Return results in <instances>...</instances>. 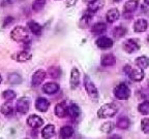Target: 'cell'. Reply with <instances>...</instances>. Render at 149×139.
Returning <instances> with one entry per match:
<instances>
[{"label":"cell","mask_w":149,"mask_h":139,"mask_svg":"<svg viewBox=\"0 0 149 139\" xmlns=\"http://www.w3.org/2000/svg\"><path fill=\"white\" fill-rule=\"evenodd\" d=\"M10 37L12 39L17 42H26L29 39V34L28 30L23 26H16V27L10 31Z\"/></svg>","instance_id":"cell-1"},{"label":"cell","mask_w":149,"mask_h":139,"mask_svg":"<svg viewBox=\"0 0 149 139\" xmlns=\"http://www.w3.org/2000/svg\"><path fill=\"white\" fill-rule=\"evenodd\" d=\"M118 112V107L114 103H106L97 111V116L100 118H108L114 116Z\"/></svg>","instance_id":"cell-2"},{"label":"cell","mask_w":149,"mask_h":139,"mask_svg":"<svg viewBox=\"0 0 149 139\" xmlns=\"http://www.w3.org/2000/svg\"><path fill=\"white\" fill-rule=\"evenodd\" d=\"M114 95L120 100H125L130 96V90L125 83H119L114 89Z\"/></svg>","instance_id":"cell-3"},{"label":"cell","mask_w":149,"mask_h":139,"mask_svg":"<svg viewBox=\"0 0 149 139\" xmlns=\"http://www.w3.org/2000/svg\"><path fill=\"white\" fill-rule=\"evenodd\" d=\"M30 106V101L28 97H21L19 98L16 102V111L21 114H25L29 110Z\"/></svg>","instance_id":"cell-4"},{"label":"cell","mask_w":149,"mask_h":139,"mask_svg":"<svg viewBox=\"0 0 149 139\" xmlns=\"http://www.w3.org/2000/svg\"><path fill=\"white\" fill-rule=\"evenodd\" d=\"M123 50L127 54L136 53V52H138L140 50V44L137 39L130 38V39H127L123 43Z\"/></svg>","instance_id":"cell-5"},{"label":"cell","mask_w":149,"mask_h":139,"mask_svg":"<svg viewBox=\"0 0 149 139\" xmlns=\"http://www.w3.org/2000/svg\"><path fill=\"white\" fill-rule=\"evenodd\" d=\"M47 75V72L42 69H38L32 74V78H31V85L33 87H37L42 85V83L45 81Z\"/></svg>","instance_id":"cell-6"},{"label":"cell","mask_w":149,"mask_h":139,"mask_svg":"<svg viewBox=\"0 0 149 139\" xmlns=\"http://www.w3.org/2000/svg\"><path fill=\"white\" fill-rule=\"evenodd\" d=\"M27 125L33 129H38L44 125V120L36 114H31L27 118Z\"/></svg>","instance_id":"cell-7"},{"label":"cell","mask_w":149,"mask_h":139,"mask_svg":"<svg viewBox=\"0 0 149 139\" xmlns=\"http://www.w3.org/2000/svg\"><path fill=\"white\" fill-rule=\"evenodd\" d=\"M84 86H85V90L86 92L88 93L89 96H97L98 92H97V89H96L95 85L93 83V81L89 78V76H85L84 78Z\"/></svg>","instance_id":"cell-8"},{"label":"cell","mask_w":149,"mask_h":139,"mask_svg":"<svg viewBox=\"0 0 149 139\" xmlns=\"http://www.w3.org/2000/svg\"><path fill=\"white\" fill-rule=\"evenodd\" d=\"M32 58V55L31 53L27 51H22V52H19V53L16 54H13L12 55V59L17 62H20V63H23V62H27V61L31 60Z\"/></svg>","instance_id":"cell-9"},{"label":"cell","mask_w":149,"mask_h":139,"mask_svg":"<svg viewBox=\"0 0 149 139\" xmlns=\"http://www.w3.org/2000/svg\"><path fill=\"white\" fill-rule=\"evenodd\" d=\"M127 75L133 81H141L144 79L145 73H144V71H143V69H141V68H135V69L130 68Z\"/></svg>","instance_id":"cell-10"},{"label":"cell","mask_w":149,"mask_h":139,"mask_svg":"<svg viewBox=\"0 0 149 139\" xmlns=\"http://www.w3.org/2000/svg\"><path fill=\"white\" fill-rule=\"evenodd\" d=\"M50 107V102L44 97H38L35 101V108L40 112H46Z\"/></svg>","instance_id":"cell-11"},{"label":"cell","mask_w":149,"mask_h":139,"mask_svg":"<svg viewBox=\"0 0 149 139\" xmlns=\"http://www.w3.org/2000/svg\"><path fill=\"white\" fill-rule=\"evenodd\" d=\"M70 88L72 90L77 88L80 83V72L77 68H72V71H70Z\"/></svg>","instance_id":"cell-12"},{"label":"cell","mask_w":149,"mask_h":139,"mask_svg":"<svg viewBox=\"0 0 149 139\" xmlns=\"http://www.w3.org/2000/svg\"><path fill=\"white\" fill-rule=\"evenodd\" d=\"M105 6V0H92L88 3V7L87 10L90 12H96L97 10L102 9V7Z\"/></svg>","instance_id":"cell-13"},{"label":"cell","mask_w":149,"mask_h":139,"mask_svg":"<svg viewBox=\"0 0 149 139\" xmlns=\"http://www.w3.org/2000/svg\"><path fill=\"white\" fill-rule=\"evenodd\" d=\"M116 63V58L113 54H105V55L102 56V59H100V64L105 67H110V66H113Z\"/></svg>","instance_id":"cell-14"},{"label":"cell","mask_w":149,"mask_h":139,"mask_svg":"<svg viewBox=\"0 0 149 139\" xmlns=\"http://www.w3.org/2000/svg\"><path fill=\"white\" fill-rule=\"evenodd\" d=\"M96 45L100 49H110L113 46V40L107 36H102L96 40Z\"/></svg>","instance_id":"cell-15"},{"label":"cell","mask_w":149,"mask_h":139,"mask_svg":"<svg viewBox=\"0 0 149 139\" xmlns=\"http://www.w3.org/2000/svg\"><path fill=\"white\" fill-rule=\"evenodd\" d=\"M42 90L47 94L53 95V94H56V93L60 90V87H59L58 83H47L42 86Z\"/></svg>","instance_id":"cell-16"},{"label":"cell","mask_w":149,"mask_h":139,"mask_svg":"<svg viewBox=\"0 0 149 139\" xmlns=\"http://www.w3.org/2000/svg\"><path fill=\"white\" fill-rule=\"evenodd\" d=\"M68 107L65 102H60L55 106V114L58 118H65L68 114Z\"/></svg>","instance_id":"cell-17"},{"label":"cell","mask_w":149,"mask_h":139,"mask_svg":"<svg viewBox=\"0 0 149 139\" xmlns=\"http://www.w3.org/2000/svg\"><path fill=\"white\" fill-rule=\"evenodd\" d=\"M147 28H148V23L145 19H139L134 24V30L136 32H145L147 30Z\"/></svg>","instance_id":"cell-18"},{"label":"cell","mask_w":149,"mask_h":139,"mask_svg":"<svg viewBox=\"0 0 149 139\" xmlns=\"http://www.w3.org/2000/svg\"><path fill=\"white\" fill-rule=\"evenodd\" d=\"M119 18H120V12L117 8H111L110 10H108L107 14H106L108 23H114Z\"/></svg>","instance_id":"cell-19"},{"label":"cell","mask_w":149,"mask_h":139,"mask_svg":"<svg viewBox=\"0 0 149 139\" xmlns=\"http://www.w3.org/2000/svg\"><path fill=\"white\" fill-rule=\"evenodd\" d=\"M55 134V126L52 125V124H49L44 127V129L42 130V136L46 139L52 138Z\"/></svg>","instance_id":"cell-20"},{"label":"cell","mask_w":149,"mask_h":139,"mask_svg":"<svg viewBox=\"0 0 149 139\" xmlns=\"http://www.w3.org/2000/svg\"><path fill=\"white\" fill-rule=\"evenodd\" d=\"M139 6V0H127L124 4V12L133 14Z\"/></svg>","instance_id":"cell-21"},{"label":"cell","mask_w":149,"mask_h":139,"mask_svg":"<svg viewBox=\"0 0 149 139\" xmlns=\"http://www.w3.org/2000/svg\"><path fill=\"white\" fill-rule=\"evenodd\" d=\"M28 28H29V30L31 31V32L33 33V34L35 35H40V33H42V25H40V24L37 23V22L35 21H29L28 22Z\"/></svg>","instance_id":"cell-22"},{"label":"cell","mask_w":149,"mask_h":139,"mask_svg":"<svg viewBox=\"0 0 149 139\" xmlns=\"http://www.w3.org/2000/svg\"><path fill=\"white\" fill-rule=\"evenodd\" d=\"M135 64L137 65L138 67L141 68V69H146L149 66V59L147 58L146 56H141V57H138L135 60Z\"/></svg>","instance_id":"cell-23"},{"label":"cell","mask_w":149,"mask_h":139,"mask_svg":"<svg viewBox=\"0 0 149 139\" xmlns=\"http://www.w3.org/2000/svg\"><path fill=\"white\" fill-rule=\"evenodd\" d=\"M106 30H107V25L105 23H102V22L95 23L91 28V31L94 34H102V33L106 32Z\"/></svg>","instance_id":"cell-24"},{"label":"cell","mask_w":149,"mask_h":139,"mask_svg":"<svg viewBox=\"0 0 149 139\" xmlns=\"http://www.w3.org/2000/svg\"><path fill=\"white\" fill-rule=\"evenodd\" d=\"M68 114H70L72 118H78L80 116V114H81V109H80V107L78 106L76 103H72V104L68 107Z\"/></svg>","instance_id":"cell-25"},{"label":"cell","mask_w":149,"mask_h":139,"mask_svg":"<svg viewBox=\"0 0 149 139\" xmlns=\"http://www.w3.org/2000/svg\"><path fill=\"white\" fill-rule=\"evenodd\" d=\"M7 81H8L9 83H12V85H19V83H22L23 79H22V76L19 73L12 72V73H9L7 75Z\"/></svg>","instance_id":"cell-26"},{"label":"cell","mask_w":149,"mask_h":139,"mask_svg":"<svg viewBox=\"0 0 149 139\" xmlns=\"http://www.w3.org/2000/svg\"><path fill=\"white\" fill-rule=\"evenodd\" d=\"M59 135L61 138H70L74 135V128L70 126H64L60 129Z\"/></svg>","instance_id":"cell-27"},{"label":"cell","mask_w":149,"mask_h":139,"mask_svg":"<svg viewBox=\"0 0 149 139\" xmlns=\"http://www.w3.org/2000/svg\"><path fill=\"white\" fill-rule=\"evenodd\" d=\"M0 111L1 114H4V116H12L13 112H14V108H13V105L10 102H5L1 105L0 107Z\"/></svg>","instance_id":"cell-28"},{"label":"cell","mask_w":149,"mask_h":139,"mask_svg":"<svg viewBox=\"0 0 149 139\" xmlns=\"http://www.w3.org/2000/svg\"><path fill=\"white\" fill-rule=\"evenodd\" d=\"M113 33V36L116 37V38H121V37H123L124 35L126 34V28H124L123 26H116V27L113 29L112 31Z\"/></svg>","instance_id":"cell-29"},{"label":"cell","mask_w":149,"mask_h":139,"mask_svg":"<svg viewBox=\"0 0 149 139\" xmlns=\"http://www.w3.org/2000/svg\"><path fill=\"white\" fill-rule=\"evenodd\" d=\"M130 122L126 116H121V118H119L116 123L117 127H118L119 129H122V130L127 129V128L130 127Z\"/></svg>","instance_id":"cell-30"},{"label":"cell","mask_w":149,"mask_h":139,"mask_svg":"<svg viewBox=\"0 0 149 139\" xmlns=\"http://www.w3.org/2000/svg\"><path fill=\"white\" fill-rule=\"evenodd\" d=\"M138 111H139L141 114H143V116H148L149 114V102L146 100V101L140 103V104L138 105Z\"/></svg>","instance_id":"cell-31"},{"label":"cell","mask_w":149,"mask_h":139,"mask_svg":"<svg viewBox=\"0 0 149 139\" xmlns=\"http://www.w3.org/2000/svg\"><path fill=\"white\" fill-rule=\"evenodd\" d=\"M47 72L49 74V76L52 77V78H58L61 74V69L57 66H52V67H49Z\"/></svg>","instance_id":"cell-32"},{"label":"cell","mask_w":149,"mask_h":139,"mask_svg":"<svg viewBox=\"0 0 149 139\" xmlns=\"http://www.w3.org/2000/svg\"><path fill=\"white\" fill-rule=\"evenodd\" d=\"M114 124L112 123V122H106L100 127V131L102 133H105V134H109L110 132H112V130L114 129Z\"/></svg>","instance_id":"cell-33"},{"label":"cell","mask_w":149,"mask_h":139,"mask_svg":"<svg viewBox=\"0 0 149 139\" xmlns=\"http://www.w3.org/2000/svg\"><path fill=\"white\" fill-rule=\"evenodd\" d=\"M45 4H46V0H34L32 3V9L33 12H40L44 8Z\"/></svg>","instance_id":"cell-34"},{"label":"cell","mask_w":149,"mask_h":139,"mask_svg":"<svg viewBox=\"0 0 149 139\" xmlns=\"http://www.w3.org/2000/svg\"><path fill=\"white\" fill-rule=\"evenodd\" d=\"M17 96L16 92H14L13 90H6L2 93V97L3 99H5L6 101H10V100L15 99Z\"/></svg>","instance_id":"cell-35"},{"label":"cell","mask_w":149,"mask_h":139,"mask_svg":"<svg viewBox=\"0 0 149 139\" xmlns=\"http://www.w3.org/2000/svg\"><path fill=\"white\" fill-rule=\"evenodd\" d=\"M141 129L145 134H149V118H145L141 120Z\"/></svg>","instance_id":"cell-36"},{"label":"cell","mask_w":149,"mask_h":139,"mask_svg":"<svg viewBox=\"0 0 149 139\" xmlns=\"http://www.w3.org/2000/svg\"><path fill=\"white\" fill-rule=\"evenodd\" d=\"M78 0H65V5L66 7H72L76 5Z\"/></svg>","instance_id":"cell-37"},{"label":"cell","mask_w":149,"mask_h":139,"mask_svg":"<svg viewBox=\"0 0 149 139\" xmlns=\"http://www.w3.org/2000/svg\"><path fill=\"white\" fill-rule=\"evenodd\" d=\"M13 21H14V19H13L12 17H7V18L5 19L4 23H3V28H5V27H6V26H7V24L12 23Z\"/></svg>","instance_id":"cell-38"},{"label":"cell","mask_w":149,"mask_h":139,"mask_svg":"<svg viewBox=\"0 0 149 139\" xmlns=\"http://www.w3.org/2000/svg\"><path fill=\"white\" fill-rule=\"evenodd\" d=\"M90 1H92V0H83V2L87 3V4H88V3H89V2H90Z\"/></svg>","instance_id":"cell-39"},{"label":"cell","mask_w":149,"mask_h":139,"mask_svg":"<svg viewBox=\"0 0 149 139\" xmlns=\"http://www.w3.org/2000/svg\"><path fill=\"white\" fill-rule=\"evenodd\" d=\"M145 4H149V0H144Z\"/></svg>","instance_id":"cell-40"},{"label":"cell","mask_w":149,"mask_h":139,"mask_svg":"<svg viewBox=\"0 0 149 139\" xmlns=\"http://www.w3.org/2000/svg\"><path fill=\"white\" fill-rule=\"evenodd\" d=\"M113 1H114V2H120L121 0H113Z\"/></svg>","instance_id":"cell-41"},{"label":"cell","mask_w":149,"mask_h":139,"mask_svg":"<svg viewBox=\"0 0 149 139\" xmlns=\"http://www.w3.org/2000/svg\"><path fill=\"white\" fill-rule=\"evenodd\" d=\"M1 81H2V76H1V74H0V83H1Z\"/></svg>","instance_id":"cell-42"}]
</instances>
